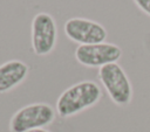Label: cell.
Listing matches in <instances>:
<instances>
[{"label": "cell", "instance_id": "cell-1", "mask_svg": "<svg viewBox=\"0 0 150 132\" xmlns=\"http://www.w3.org/2000/svg\"><path fill=\"white\" fill-rule=\"evenodd\" d=\"M101 96L102 91L97 83L93 81L79 82L60 95L56 102V111L63 118L71 117L95 105Z\"/></svg>", "mask_w": 150, "mask_h": 132}, {"label": "cell", "instance_id": "cell-2", "mask_svg": "<svg viewBox=\"0 0 150 132\" xmlns=\"http://www.w3.org/2000/svg\"><path fill=\"white\" fill-rule=\"evenodd\" d=\"M98 78L110 99L116 105L125 106L131 102V83L121 65L117 63H109L101 67L98 69Z\"/></svg>", "mask_w": 150, "mask_h": 132}, {"label": "cell", "instance_id": "cell-3", "mask_svg": "<svg viewBox=\"0 0 150 132\" xmlns=\"http://www.w3.org/2000/svg\"><path fill=\"white\" fill-rule=\"evenodd\" d=\"M55 119L54 109L47 103H33L19 109L11 118V132H27L42 128Z\"/></svg>", "mask_w": 150, "mask_h": 132}, {"label": "cell", "instance_id": "cell-4", "mask_svg": "<svg viewBox=\"0 0 150 132\" xmlns=\"http://www.w3.org/2000/svg\"><path fill=\"white\" fill-rule=\"evenodd\" d=\"M57 29L55 20L48 13H38L32 20V47L38 56L49 54L55 44Z\"/></svg>", "mask_w": 150, "mask_h": 132}, {"label": "cell", "instance_id": "cell-5", "mask_svg": "<svg viewBox=\"0 0 150 132\" xmlns=\"http://www.w3.org/2000/svg\"><path fill=\"white\" fill-rule=\"evenodd\" d=\"M122 56V50L112 43H95L81 44L75 50V58L84 67H103L109 63H116Z\"/></svg>", "mask_w": 150, "mask_h": 132}, {"label": "cell", "instance_id": "cell-6", "mask_svg": "<svg viewBox=\"0 0 150 132\" xmlns=\"http://www.w3.org/2000/svg\"><path fill=\"white\" fill-rule=\"evenodd\" d=\"M64 33L68 39L80 46L102 43L107 39V30L102 25L82 18L67 20L64 23Z\"/></svg>", "mask_w": 150, "mask_h": 132}, {"label": "cell", "instance_id": "cell-7", "mask_svg": "<svg viewBox=\"0 0 150 132\" xmlns=\"http://www.w3.org/2000/svg\"><path fill=\"white\" fill-rule=\"evenodd\" d=\"M28 65L20 60H11L0 65V93L19 85L28 75Z\"/></svg>", "mask_w": 150, "mask_h": 132}, {"label": "cell", "instance_id": "cell-8", "mask_svg": "<svg viewBox=\"0 0 150 132\" xmlns=\"http://www.w3.org/2000/svg\"><path fill=\"white\" fill-rule=\"evenodd\" d=\"M134 2L142 12L150 16V0H134Z\"/></svg>", "mask_w": 150, "mask_h": 132}, {"label": "cell", "instance_id": "cell-9", "mask_svg": "<svg viewBox=\"0 0 150 132\" xmlns=\"http://www.w3.org/2000/svg\"><path fill=\"white\" fill-rule=\"evenodd\" d=\"M27 132H50V131H48V130H46V128H34V130H29V131H27Z\"/></svg>", "mask_w": 150, "mask_h": 132}]
</instances>
